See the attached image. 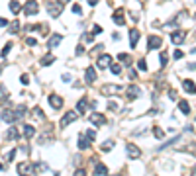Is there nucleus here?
I'll return each instance as SVG.
<instances>
[{
    "instance_id": "30",
    "label": "nucleus",
    "mask_w": 196,
    "mask_h": 176,
    "mask_svg": "<svg viewBox=\"0 0 196 176\" xmlns=\"http://www.w3.org/2000/svg\"><path fill=\"white\" fill-rule=\"evenodd\" d=\"M137 68H139L141 72H145V71H147V63H145V59H139V61H137Z\"/></svg>"
},
{
    "instance_id": "22",
    "label": "nucleus",
    "mask_w": 196,
    "mask_h": 176,
    "mask_svg": "<svg viewBox=\"0 0 196 176\" xmlns=\"http://www.w3.org/2000/svg\"><path fill=\"white\" fill-rule=\"evenodd\" d=\"M86 108H88L86 98H82V100H78V102H77V111H78V114H84V111H86Z\"/></svg>"
},
{
    "instance_id": "32",
    "label": "nucleus",
    "mask_w": 196,
    "mask_h": 176,
    "mask_svg": "<svg viewBox=\"0 0 196 176\" xmlns=\"http://www.w3.org/2000/svg\"><path fill=\"white\" fill-rule=\"evenodd\" d=\"M34 117L35 119H43V111H41L39 108H34Z\"/></svg>"
},
{
    "instance_id": "15",
    "label": "nucleus",
    "mask_w": 196,
    "mask_h": 176,
    "mask_svg": "<svg viewBox=\"0 0 196 176\" xmlns=\"http://www.w3.org/2000/svg\"><path fill=\"white\" fill-rule=\"evenodd\" d=\"M122 86H116V84H108V86H104L102 88V94H120L122 92Z\"/></svg>"
},
{
    "instance_id": "52",
    "label": "nucleus",
    "mask_w": 196,
    "mask_h": 176,
    "mask_svg": "<svg viewBox=\"0 0 196 176\" xmlns=\"http://www.w3.org/2000/svg\"><path fill=\"white\" fill-rule=\"evenodd\" d=\"M184 131H186V133H192L194 129H192V125H186V127H184Z\"/></svg>"
},
{
    "instance_id": "45",
    "label": "nucleus",
    "mask_w": 196,
    "mask_h": 176,
    "mask_svg": "<svg viewBox=\"0 0 196 176\" xmlns=\"http://www.w3.org/2000/svg\"><path fill=\"white\" fill-rule=\"evenodd\" d=\"M75 176H86V172H84V168H78L75 172Z\"/></svg>"
},
{
    "instance_id": "49",
    "label": "nucleus",
    "mask_w": 196,
    "mask_h": 176,
    "mask_svg": "<svg viewBox=\"0 0 196 176\" xmlns=\"http://www.w3.org/2000/svg\"><path fill=\"white\" fill-rule=\"evenodd\" d=\"M186 68H188V71H196V63H190Z\"/></svg>"
},
{
    "instance_id": "47",
    "label": "nucleus",
    "mask_w": 196,
    "mask_h": 176,
    "mask_svg": "<svg viewBox=\"0 0 196 176\" xmlns=\"http://www.w3.org/2000/svg\"><path fill=\"white\" fill-rule=\"evenodd\" d=\"M63 82H71V74H63Z\"/></svg>"
},
{
    "instance_id": "56",
    "label": "nucleus",
    "mask_w": 196,
    "mask_h": 176,
    "mask_svg": "<svg viewBox=\"0 0 196 176\" xmlns=\"http://www.w3.org/2000/svg\"><path fill=\"white\" fill-rule=\"evenodd\" d=\"M61 2H69V0H61Z\"/></svg>"
},
{
    "instance_id": "57",
    "label": "nucleus",
    "mask_w": 196,
    "mask_h": 176,
    "mask_svg": "<svg viewBox=\"0 0 196 176\" xmlns=\"http://www.w3.org/2000/svg\"><path fill=\"white\" fill-rule=\"evenodd\" d=\"M194 20H196V14H194Z\"/></svg>"
},
{
    "instance_id": "38",
    "label": "nucleus",
    "mask_w": 196,
    "mask_h": 176,
    "mask_svg": "<svg viewBox=\"0 0 196 176\" xmlns=\"http://www.w3.org/2000/svg\"><path fill=\"white\" fill-rule=\"evenodd\" d=\"M182 55H184V53H182L181 49H177V51H173V57H174V59H182Z\"/></svg>"
},
{
    "instance_id": "5",
    "label": "nucleus",
    "mask_w": 196,
    "mask_h": 176,
    "mask_svg": "<svg viewBox=\"0 0 196 176\" xmlns=\"http://www.w3.org/2000/svg\"><path fill=\"white\" fill-rule=\"evenodd\" d=\"M47 12H49L51 18H57V16H61L63 6H61L59 2H51V4H47Z\"/></svg>"
},
{
    "instance_id": "37",
    "label": "nucleus",
    "mask_w": 196,
    "mask_h": 176,
    "mask_svg": "<svg viewBox=\"0 0 196 176\" xmlns=\"http://www.w3.org/2000/svg\"><path fill=\"white\" fill-rule=\"evenodd\" d=\"M110 68H112L114 74H120V72H122V67H120V65H110Z\"/></svg>"
},
{
    "instance_id": "26",
    "label": "nucleus",
    "mask_w": 196,
    "mask_h": 176,
    "mask_svg": "<svg viewBox=\"0 0 196 176\" xmlns=\"http://www.w3.org/2000/svg\"><path fill=\"white\" fill-rule=\"evenodd\" d=\"M153 135H155V139H165V131L161 127H153Z\"/></svg>"
},
{
    "instance_id": "18",
    "label": "nucleus",
    "mask_w": 196,
    "mask_h": 176,
    "mask_svg": "<svg viewBox=\"0 0 196 176\" xmlns=\"http://www.w3.org/2000/svg\"><path fill=\"white\" fill-rule=\"evenodd\" d=\"M182 88H184V92H186V94H196V86H194L192 80H184L182 82Z\"/></svg>"
},
{
    "instance_id": "8",
    "label": "nucleus",
    "mask_w": 196,
    "mask_h": 176,
    "mask_svg": "<svg viewBox=\"0 0 196 176\" xmlns=\"http://www.w3.org/2000/svg\"><path fill=\"white\" fill-rule=\"evenodd\" d=\"M161 43H163V39H161L159 35H149V43H147V49H149V51L159 49V47H161Z\"/></svg>"
},
{
    "instance_id": "19",
    "label": "nucleus",
    "mask_w": 196,
    "mask_h": 176,
    "mask_svg": "<svg viewBox=\"0 0 196 176\" xmlns=\"http://www.w3.org/2000/svg\"><path fill=\"white\" fill-rule=\"evenodd\" d=\"M137 39H139V29H135V28H134V29L130 31V45H131V47H135V45H137Z\"/></svg>"
},
{
    "instance_id": "17",
    "label": "nucleus",
    "mask_w": 196,
    "mask_h": 176,
    "mask_svg": "<svg viewBox=\"0 0 196 176\" xmlns=\"http://www.w3.org/2000/svg\"><path fill=\"white\" fill-rule=\"evenodd\" d=\"M61 39H63V37H61L59 33H53V35H51V39L47 41V47H49V49H53V47H57V45L61 43Z\"/></svg>"
},
{
    "instance_id": "55",
    "label": "nucleus",
    "mask_w": 196,
    "mask_h": 176,
    "mask_svg": "<svg viewBox=\"0 0 196 176\" xmlns=\"http://www.w3.org/2000/svg\"><path fill=\"white\" fill-rule=\"evenodd\" d=\"M0 170H4V164H0Z\"/></svg>"
},
{
    "instance_id": "9",
    "label": "nucleus",
    "mask_w": 196,
    "mask_h": 176,
    "mask_svg": "<svg viewBox=\"0 0 196 176\" xmlns=\"http://www.w3.org/2000/svg\"><path fill=\"white\" fill-rule=\"evenodd\" d=\"M90 139H88L86 135H84V133H81V135H78V141H77V145H78V149H81V151H86L88 147H90Z\"/></svg>"
},
{
    "instance_id": "10",
    "label": "nucleus",
    "mask_w": 196,
    "mask_h": 176,
    "mask_svg": "<svg viewBox=\"0 0 196 176\" xmlns=\"http://www.w3.org/2000/svg\"><path fill=\"white\" fill-rule=\"evenodd\" d=\"M2 121H6V123H14L18 117H16V114H14V110H4L2 111V117H0Z\"/></svg>"
},
{
    "instance_id": "29",
    "label": "nucleus",
    "mask_w": 196,
    "mask_h": 176,
    "mask_svg": "<svg viewBox=\"0 0 196 176\" xmlns=\"http://www.w3.org/2000/svg\"><path fill=\"white\" fill-rule=\"evenodd\" d=\"M0 100H2V102H6V100H8V90H6V86H0Z\"/></svg>"
},
{
    "instance_id": "35",
    "label": "nucleus",
    "mask_w": 196,
    "mask_h": 176,
    "mask_svg": "<svg viewBox=\"0 0 196 176\" xmlns=\"http://www.w3.org/2000/svg\"><path fill=\"white\" fill-rule=\"evenodd\" d=\"M118 59H120V61H122V63H126V65H128V63L131 61V59H130V55H126V53H122V55H120Z\"/></svg>"
},
{
    "instance_id": "53",
    "label": "nucleus",
    "mask_w": 196,
    "mask_h": 176,
    "mask_svg": "<svg viewBox=\"0 0 196 176\" xmlns=\"http://www.w3.org/2000/svg\"><path fill=\"white\" fill-rule=\"evenodd\" d=\"M88 4H90V6H96V4H98V0H88Z\"/></svg>"
},
{
    "instance_id": "2",
    "label": "nucleus",
    "mask_w": 196,
    "mask_h": 176,
    "mask_svg": "<svg viewBox=\"0 0 196 176\" xmlns=\"http://www.w3.org/2000/svg\"><path fill=\"white\" fill-rule=\"evenodd\" d=\"M126 154H128L130 158H139L141 157V149L137 145H134V143H128V145H126Z\"/></svg>"
},
{
    "instance_id": "12",
    "label": "nucleus",
    "mask_w": 196,
    "mask_h": 176,
    "mask_svg": "<svg viewBox=\"0 0 196 176\" xmlns=\"http://www.w3.org/2000/svg\"><path fill=\"white\" fill-rule=\"evenodd\" d=\"M49 104H51V108L59 110V108H63V98H61V96H57V94H51L49 96Z\"/></svg>"
},
{
    "instance_id": "36",
    "label": "nucleus",
    "mask_w": 196,
    "mask_h": 176,
    "mask_svg": "<svg viewBox=\"0 0 196 176\" xmlns=\"http://www.w3.org/2000/svg\"><path fill=\"white\" fill-rule=\"evenodd\" d=\"M10 49H12V43H6V45H4V49H2V53H0V55H2V57H6Z\"/></svg>"
},
{
    "instance_id": "20",
    "label": "nucleus",
    "mask_w": 196,
    "mask_h": 176,
    "mask_svg": "<svg viewBox=\"0 0 196 176\" xmlns=\"http://www.w3.org/2000/svg\"><path fill=\"white\" fill-rule=\"evenodd\" d=\"M6 139H8V141L20 139V131L16 129V127H10V129H8V133H6Z\"/></svg>"
},
{
    "instance_id": "51",
    "label": "nucleus",
    "mask_w": 196,
    "mask_h": 176,
    "mask_svg": "<svg viewBox=\"0 0 196 176\" xmlns=\"http://www.w3.org/2000/svg\"><path fill=\"white\" fill-rule=\"evenodd\" d=\"M77 55H82V45H77Z\"/></svg>"
},
{
    "instance_id": "34",
    "label": "nucleus",
    "mask_w": 196,
    "mask_h": 176,
    "mask_svg": "<svg viewBox=\"0 0 196 176\" xmlns=\"http://www.w3.org/2000/svg\"><path fill=\"white\" fill-rule=\"evenodd\" d=\"M84 135H86L90 141H94V139H96V131H92V129H86V133H84Z\"/></svg>"
},
{
    "instance_id": "23",
    "label": "nucleus",
    "mask_w": 196,
    "mask_h": 176,
    "mask_svg": "<svg viewBox=\"0 0 196 176\" xmlns=\"http://www.w3.org/2000/svg\"><path fill=\"white\" fill-rule=\"evenodd\" d=\"M178 110H181L184 115H188L190 114V104L186 102V100H181V102H178Z\"/></svg>"
},
{
    "instance_id": "6",
    "label": "nucleus",
    "mask_w": 196,
    "mask_h": 176,
    "mask_svg": "<svg viewBox=\"0 0 196 176\" xmlns=\"http://www.w3.org/2000/svg\"><path fill=\"white\" fill-rule=\"evenodd\" d=\"M137 96H141V88L137 86V84H131V86L126 90V98H128V100H135Z\"/></svg>"
},
{
    "instance_id": "44",
    "label": "nucleus",
    "mask_w": 196,
    "mask_h": 176,
    "mask_svg": "<svg viewBox=\"0 0 196 176\" xmlns=\"http://www.w3.org/2000/svg\"><path fill=\"white\" fill-rule=\"evenodd\" d=\"M100 31H102L100 25H92V35H94V33H100Z\"/></svg>"
},
{
    "instance_id": "11",
    "label": "nucleus",
    "mask_w": 196,
    "mask_h": 176,
    "mask_svg": "<svg viewBox=\"0 0 196 176\" xmlns=\"http://www.w3.org/2000/svg\"><path fill=\"white\" fill-rule=\"evenodd\" d=\"M108 174V168H106V164H102L100 161L94 162V176H106Z\"/></svg>"
},
{
    "instance_id": "28",
    "label": "nucleus",
    "mask_w": 196,
    "mask_h": 176,
    "mask_svg": "<svg viewBox=\"0 0 196 176\" xmlns=\"http://www.w3.org/2000/svg\"><path fill=\"white\" fill-rule=\"evenodd\" d=\"M53 61H55V57H53V55H47V57H43V59H41V65H43V67H47V65H51Z\"/></svg>"
},
{
    "instance_id": "50",
    "label": "nucleus",
    "mask_w": 196,
    "mask_h": 176,
    "mask_svg": "<svg viewBox=\"0 0 196 176\" xmlns=\"http://www.w3.org/2000/svg\"><path fill=\"white\" fill-rule=\"evenodd\" d=\"M169 98H177V92H174V90H169Z\"/></svg>"
},
{
    "instance_id": "31",
    "label": "nucleus",
    "mask_w": 196,
    "mask_h": 176,
    "mask_svg": "<svg viewBox=\"0 0 196 176\" xmlns=\"http://www.w3.org/2000/svg\"><path fill=\"white\" fill-rule=\"evenodd\" d=\"M159 59H161V67L165 68V67H167V61H169V55H167V53H161V55H159Z\"/></svg>"
},
{
    "instance_id": "14",
    "label": "nucleus",
    "mask_w": 196,
    "mask_h": 176,
    "mask_svg": "<svg viewBox=\"0 0 196 176\" xmlns=\"http://www.w3.org/2000/svg\"><path fill=\"white\" fill-rule=\"evenodd\" d=\"M114 24L116 25H124L126 24V20H124V8H118L114 12Z\"/></svg>"
},
{
    "instance_id": "42",
    "label": "nucleus",
    "mask_w": 196,
    "mask_h": 176,
    "mask_svg": "<svg viewBox=\"0 0 196 176\" xmlns=\"http://www.w3.org/2000/svg\"><path fill=\"white\" fill-rule=\"evenodd\" d=\"M0 28H8V20L6 18H0Z\"/></svg>"
},
{
    "instance_id": "46",
    "label": "nucleus",
    "mask_w": 196,
    "mask_h": 176,
    "mask_svg": "<svg viewBox=\"0 0 196 176\" xmlns=\"http://www.w3.org/2000/svg\"><path fill=\"white\" fill-rule=\"evenodd\" d=\"M35 43H38V41H35V39H34V37H28V45H31V47H34Z\"/></svg>"
},
{
    "instance_id": "54",
    "label": "nucleus",
    "mask_w": 196,
    "mask_h": 176,
    "mask_svg": "<svg viewBox=\"0 0 196 176\" xmlns=\"http://www.w3.org/2000/svg\"><path fill=\"white\" fill-rule=\"evenodd\" d=\"M190 174H192V176H196V166L192 168V172H190Z\"/></svg>"
},
{
    "instance_id": "48",
    "label": "nucleus",
    "mask_w": 196,
    "mask_h": 176,
    "mask_svg": "<svg viewBox=\"0 0 196 176\" xmlns=\"http://www.w3.org/2000/svg\"><path fill=\"white\" fill-rule=\"evenodd\" d=\"M14 157H16V149H14V151H10V154H8V161H12Z\"/></svg>"
},
{
    "instance_id": "7",
    "label": "nucleus",
    "mask_w": 196,
    "mask_h": 176,
    "mask_svg": "<svg viewBox=\"0 0 196 176\" xmlns=\"http://www.w3.org/2000/svg\"><path fill=\"white\" fill-rule=\"evenodd\" d=\"M96 65H98V68H108L110 65H112V57H110L108 53H104V55H100V57H98Z\"/></svg>"
},
{
    "instance_id": "1",
    "label": "nucleus",
    "mask_w": 196,
    "mask_h": 176,
    "mask_svg": "<svg viewBox=\"0 0 196 176\" xmlns=\"http://www.w3.org/2000/svg\"><path fill=\"white\" fill-rule=\"evenodd\" d=\"M18 174L20 176H34L35 174V164H31V162H20L18 164Z\"/></svg>"
},
{
    "instance_id": "3",
    "label": "nucleus",
    "mask_w": 196,
    "mask_h": 176,
    "mask_svg": "<svg viewBox=\"0 0 196 176\" xmlns=\"http://www.w3.org/2000/svg\"><path fill=\"white\" fill-rule=\"evenodd\" d=\"M77 119H78V111H67L65 117L59 121V125L61 127H67L69 123H73V121H77Z\"/></svg>"
},
{
    "instance_id": "21",
    "label": "nucleus",
    "mask_w": 196,
    "mask_h": 176,
    "mask_svg": "<svg viewBox=\"0 0 196 176\" xmlns=\"http://www.w3.org/2000/svg\"><path fill=\"white\" fill-rule=\"evenodd\" d=\"M94 80H96V71H94L92 67L86 68V82L88 84H94Z\"/></svg>"
},
{
    "instance_id": "41",
    "label": "nucleus",
    "mask_w": 196,
    "mask_h": 176,
    "mask_svg": "<svg viewBox=\"0 0 196 176\" xmlns=\"http://www.w3.org/2000/svg\"><path fill=\"white\" fill-rule=\"evenodd\" d=\"M20 80H22V84H28V82H30V76H28V74H22V76H20Z\"/></svg>"
},
{
    "instance_id": "43",
    "label": "nucleus",
    "mask_w": 196,
    "mask_h": 176,
    "mask_svg": "<svg viewBox=\"0 0 196 176\" xmlns=\"http://www.w3.org/2000/svg\"><path fill=\"white\" fill-rule=\"evenodd\" d=\"M73 12H75V14H78V16H81V14H82V10H81V6H78V4H77V6H73Z\"/></svg>"
},
{
    "instance_id": "27",
    "label": "nucleus",
    "mask_w": 196,
    "mask_h": 176,
    "mask_svg": "<svg viewBox=\"0 0 196 176\" xmlns=\"http://www.w3.org/2000/svg\"><path fill=\"white\" fill-rule=\"evenodd\" d=\"M14 114H16V117H24V114H26V106H18V108H14Z\"/></svg>"
},
{
    "instance_id": "16",
    "label": "nucleus",
    "mask_w": 196,
    "mask_h": 176,
    "mask_svg": "<svg viewBox=\"0 0 196 176\" xmlns=\"http://www.w3.org/2000/svg\"><path fill=\"white\" fill-rule=\"evenodd\" d=\"M90 121L98 127V125H104V123H106V117H104L102 114H92V115H90Z\"/></svg>"
},
{
    "instance_id": "33",
    "label": "nucleus",
    "mask_w": 196,
    "mask_h": 176,
    "mask_svg": "<svg viewBox=\"0 0 196 176\" xmlns=\"http://www.w3.org/2000/svg\"><path fill=\"white\" fill-rule=\"evenodd\" d=\"M112 147H114V141H104V145H102V151L106 153V151H110Z\"/></svg>"
},
{
    "instance_id": "40",
    "label": "nucleus",
    "mask_w": 196,
    "mask_h": 176,
    "mask_svg": "<svg viewBox=\"0 0 196 176\" xmlns=\"http://www.w3.org/2000/svg\"><path fill=\"white\" fill-rule=\"evenodd\" d=\"M82 39H84V41H86V43H90V41L94 39V37H92L90 33H84V35H82Z\"/></svg>"
},
{
    "instance_id": "13",
    "label": "nucleus",
    "mask_w": 196,
    "mask_h": 176,
    "mask_svg": "<svg viewBox=\"0 0 196 176\" xmlns=\"http://www.w3.org/2000/svg\"><path fill=\"white\" fill-rule=\"evenodd\" d=\"M184 37H186L184 31H174V33L171 35V41L174 45H181V43H184Z\"/></svg>"
},
{
    "instance_id": "39",
    "label": "nucleus",
    "mask_w": 196,
    "mask_h": 176,
    "mask_svg": "<svg viewBox=\"0 0 196 176\" xmlns=\"http://www.w3.org/2000/svg\"><path fill=\"white\" fill-rule=\"evenodd\" d=\"M18 29H20V24H18V22L10 25V31H12V33H16V31H18Z\"/></svg>"
},
{
    "instance_id": "25",
    "label": "nucleus",
    "mask_w": 196,
    "mask_h": 176,
    "mask_svg": "<svg viewBox=\"0 0 196 176\" xmlns=\"http://www.w3.org/2000/svg\"><path fill=\"white\" fill-rule=\"evenodd\" d=\"M20 10H22V6H20V2H16V0H12V2H10V12H12V14H18Z\"/></svg>"
},
{
    "instance_id": "4",
    "label": "nucleus",
    "mask_w": 196,
    "mask_h": 176,
    "mask_svg": "<svg viewBox=\"0 0 196 176\" xmlns=\"http://www.w3.org/2000/svg\"><path fill=\"white\" fill-rule=\"evenodd\" d=\"M24 12L28 14V16H35V14L39 12L38 2H35V0H28V2H26V6H24Z\"/></svg>"
},
{
    "instance_id": "24",
    "label": "nucleus",
    "mask_w": 196,
    "mask_h": 176,
    "mask_svg": "<svg viewBox=\"0 0 196 176\" xmlns=\"http://www.w3.org/2000/svg\"><path fill=\"white\" fill-rule=\"evenodd\" d=\"M34 135H35V129H34V125L26 123V125H24V137H34Z\"/></svg>"
}]
</instances>
